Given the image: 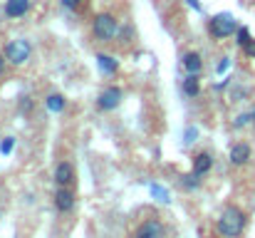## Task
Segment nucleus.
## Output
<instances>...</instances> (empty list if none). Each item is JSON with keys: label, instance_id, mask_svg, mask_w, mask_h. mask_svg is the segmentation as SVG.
<instances>
[{"label": "nucleus", "instance_id": "11", "mask_svg": "<svg viewBox=\"0 0 255 238\" xmlns=\"http://www.w3.org/2000/svg\"><path fill=\"white\" fill-rule=\"evenodd\" d=\"M181 62H183V70H186L188 75H198V72L203 70V57H201L198 52H186Z\"/></svg>", "mask_w": 255, "mask_h": 238}, {"label": "nucleus", "instance_id": "3", "mask_svg": "<svg viewBox=\"0 0 255 238\" xmlns=\"http://www.w3.org/2000/svg\"><path fill=\"white\" fill-rule=\"evenodd\" d=\"M92 32H94V37H97V40H114V37H117V32H119L114 15H109V12L97 15V17H94V22H92Z\"/></svg>", "mask_w": 255, "mask_h": 238}, {"label": "nucleus", "instance_id": "13", "mask_svg": "<svg viewBox=\"0 0 255 238\" xmlns=\"http://www.w3.org/2000/svg\"><path fill=\"white\" fill-rule=\"evenodd\" d=\"M30 10V0H5V15L7 17H22Z\"/></svg>", "mask_w": 255, "mask_h": 238}, {"label": "nucleus", "instance_id": "19", "mask_svg": "<svg viewBox=\"0 0 255 238\" xmlns=\"http://www.w3.org/2000/svg\"><path fill=\"white\" fill-rule=\"evenodd\" d=\"M12 147H15V139H12V137H5V139L0 142V154L7 157V154L12 152Z\"/></svg>", "mask_w": 255, "mask_h": 238}, {"label": "nucleus", "instance_id": "28", "mask_svg": "<svg viewBox=\"0 0 255 238\" xmlns=\"http://www.w3.org/2000/svg\"><path fill=\"white\" fill-rule=\"evenodd\" d=\"M251 114H253V124H255V112H251Z\"/></svg>", "mask_w": 255, "mask_h": 238}, {"label": "nucleus", "instance_id": "15", "mask_svg": "<svg viewBox=\"0 0 255 238\" xmlns=\"http://www.w3.org/2000/svg\"><path fill=\"white\" fill-rule=\"evenodd\" d=\"M181 89H183V94H186V97H198V92H201V84H198V77H196V75H188V77L183 79Z\"/></svg>", "mask_w": 255, "mask_h": 238}, {"label": "nucleus", "instance_id": "26", "mask_svg": "<svg viewBox=\"0 0 255 238\" xmlns=\"http://www.w3.org/2000/svg\"><path fill=\"white\" fill-rule=\"evenodd\" d=\"M186 5H188V7H193V10H198V12H201V10H203V7H201V2H198V0H186Z\"/></svg>", "mask_w": 255, "mask_h": 238}, {"label": "nucleus", "instance_id": "25", "mask_svg": "<svg viewBox=\"0 0 255 238\" xmlns=\"http://www.w3.org/2000/svg\"><path fill=\"white\" fill-rule=\"evenodd\" d=\"M243 50H246V55H248V57H255V40L251 42V45H246Z\"/></svg>", "mask_w": 255, "mask_h": 238}, {"label": "nucleus", "instance_id": "14", "mask_svg": "<svg viewBox=\"0 0 255 238\" xmlns=\"http://www.w3.org/2000/svg\"><path fill=\"white\" fill-rule=\"evenodd\" d=\"M45 107L50 109V112H55V114H60V112H65V107H67V99L62 97V94H47L45 97Z\"/></svg>", "mask_w": 255, "mask_h": 238}, {"label": "nucleus", "instance_id": "9", "mask_svg": "<svg viewBox=\"0 0 255 238\" xmlns=\"http://www.w3.org/2000/svg\"><path fill=\"white\" fill-rule=\"evenodd\" d=\"M248 159H251V147L246 142L233 144V149H231V164L233 166H243V164H248Z\"/></svg>", "mask_w": 255, "mask_h": 238}, {"label": "nucleus", "instance_id": "7", "mask_svg": "<svg viewBox=\"0 0 255 238\" xmlns=\"http://www.w3.org/2000/svg\"><path fill=\"white\" fill-rule=\"evenodd\" d=\"M55 206L60 214H70L75 209V194L70 191V186H60L55 194Z\"/></svg>", "mask_w": 255, "mask_h": 238}, {"label": "nucleus", "instance_id": "27", "mask_svg": "<svg viewBox=\"0 0 255 238\" xmlns=\"http://www.w3.org/2000/svg\"><path fill=\"white\" fill-rule=\"evenodd\" d=\"M5 72V57H0V75Z\"/></svg>", "mask_w": 255, "mask_h": 238}, {"label": "nucleus", "instance_id": "2", "mask_svg": "<svg viewBox=\"0 0 255 238\" xmlns=\"http://www.w3.org/2000/svg\"><path fill=\"white\" fill-rule=\"evenodd\" d=\"M236 30H238V25H236V17L231 12H218V15H213L208 20V32L216 40H223V37L233 35Z\"/></svg>", "mask_w": 255, "mask_h": 238}, {"label": "nucleus", "instance_id": "17", "mask_svg": "<svg viewBox=\"0 0 255 238\" xmlns=\"http://www.w3.org/2000/svg\"><path fill=\"white\" fill-rule=\"evenodd\" d=\"M181 186H183V189H191V191H193V189H198V186H201V176H196V174L191 171V174L181 176Z\"/></svg>", "mask_w": 255, "mask_h": 238}, {"label": "nucleus", "instance_id": "21", "mask_svg": "<svg viewBox=\"0 0 255 238\" xmlns=\"http://www.w3.org/2000/svg\"><path fill=\"white\" fill-rule=\"evenodd\" d=\"M196 137H198V129H196V127H188V129L183 132V144H193Z\"/></svg>", "mask_w": 255, "mask_h": 238}, {"label": "nucleus", "instance_id": "24", "mask_svg": "<svg viewBox=\"0 0 255 238\" xmlns=\"http://www.w3.org/2000/svg\"><path fill=\"white\" fill-rule=\"evenodd\" d=\"M60 2H62V5H65V7H67V10H77V7H80V2H82V0H60Z\"/></svg>", "mask_w": 255, "mask_h": 238}, {"label": "nucleus", "instance_id": "22", "mask_svg": "<svg viewBox=\"0 0 255 238\" xmlns=\"http://www.w3.org/2000/svg\"><path fill=\"white\" fill-rule=\"evenodd\" d=\"M228 67H231V57H221V62L216 65V72H218V75H223Z\"/></svg>", "mask_w": 255, "mask_h": 238}, {"label": "nucleus", "instance_id": "5", "mask_svg": "<svg viewBox=\"0 0 255 238\" xmlns=\"http://www.w3.org/2000/svg\"><path fill=\"white\" fill-rule=\"evenodd\" d=\"M119 102H122V89H119V87H107V89L99 92V97H97V107H99L102 112L117 109Z\"/></svg>", "mask_w": 255, "mask_h": 238}, {"label": "nucleus", "instance_id": "16", "mask_svg": "<svg viewBox=\"0 0 255 238\" xmlns=\"http://www.w3.org/2000/svg\"><path fill=\"white\" fill-rule=\"evenodd\" d=\"M149 191H151V199H156L159 204H169L171 201L169 189H164V186H159V184H151V186H149Z\"/></svg>", "mask_w": 255, "mask_h": 238}, {"label": "nucleus", "instance_id": "6", "mask_svg": "<svg viewBox=\"0 0 255 238\" xmlns=\"http://www.w3.org/2000/svg\"><path fill=\"white\" fill-rule=\"evenodd\" d=\"M134 238H166V226L161 221H156V219H149V221H144L136 229Z\"/></svg>", "mask_w": 255, "mask_h": 238}, {"label": "nucleus", "instance_id": "1", "mask_svg": "<svg viewBox=\"0 0 255 238\" xmlns=\"http://www.w3.org/2000/svg\"><path fill=\"white\" fill-rule=\"evenodd\" d=\"M246 229V214L238 206H228L218 219V231L226 238H238Z\"/></svg>", "mask_w": 255, "mask_h": 238}, {"label": "nucleus", "instance_id": "4", "mask_svg": "<svg viewBox=\"0 0 255 238\" xmlns=\"http://www.w3.org/2000/svg\"><path fill=\"white\" fill-rule=\"evenodd\" d=\"M30 52H32V47H30L27 40H10V42L5 45V57H7V62H12V65L27 62V60H30Z\"/></svg>", "mask_w": 255, "mask_h": 238}, {"label": "nucleus", "instance_id": "10", "mask_svg": "<svg viewBox=\"0 0 255 238\" xmlns=\"http://www.w3.org/2000/svg\"><path fill=\"white\" fill-rule=\"evenodd\" d=\"M211 169H213V157L208 152H201L193 157V174L196 176H206Z\"/></svg>", "mask_w": 255, "mask_h": 238}, {"label": "nucleus", "instance_id": "8", "mask_svg": "<svg viewBox=\"0 0 255 238\" xmlns=\"http://www.w3.org/2000/svg\"><path fill=\"white\" fill-rule=\"evenodd\" d=\"M55 181H57V186H72L75 184V166L70 161H60L55 169Z\"/></svg>", "mask_w": 255, "mask_h": 238}, {"label": "nucleus", "instance_id": "12", "mask_svg": "<svg viewBox=\"0 0 255 238\" xmlns=\"http://www.w3.org/2000/svg\"><path fill=\"white\" fill-rule=\"evenodd\" d=\"M97 67H99V72L102 75H107V77H112V75H117V70H119V62L112 57V55H97Z\"/></svg>", "mask_w": 255, "mask_h": 238}, {"label": "nucleus", "instance_id": "23", "mask_svg": "<svg viewBox=\"0 0 255 238\" xmlns=\"http://www.w3.org/2000/svg\"><path fill=\"white\" fill-rule=\"evenodd\" d=\"M248 122H253V114H238L236 117V127H246Z\"/></svg>", "mask_w": 255, "mask_h": 238}, {"label": "nucleus", "instance_id": "18", "mask_svg": "<svg viewBox=\"0 0 255 238\" xmlns=\"http://www.w3.org/2000/svg\"><path fill=\"white\" fill-rule=\"evenodd\" d=\"M236 35H238V40H236V42H238L241 47H246V45H251V42H253V37H251V30H248V27H238V30H236Z\"/></svg>", "mask_w": 255, "mask_h": 238}, {"label": "nucleus", "instance_id": "20", "mask_svg": "<svg viewBox=\"0 0 255 238\" xmlns=\"http://www.w3.org/2000/svg\"><path fill=\"white\" fill-rule=\"evenodd\" d=\"M17 107H20V112H22V114H30L35 104H32V99H30V97H20V104H17Z\"/></svg>", "mask_w": 255, "mask_h": 238}]
</instances>
